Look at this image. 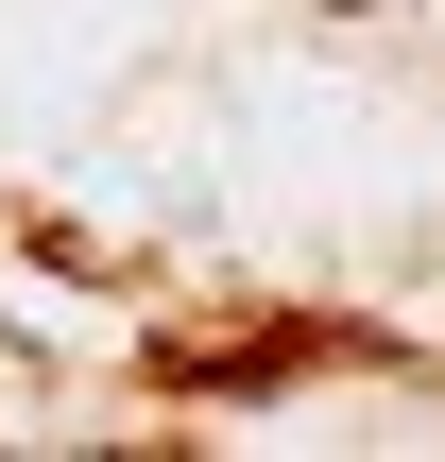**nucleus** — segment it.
Listing matches in <instances>:
<instances>
[{
	"label": "nucleus",
	"mask_w": 445,
	"mask_h": 462,
	"mask_svg": "<svg viewBox=\"0 0 445 462\" xmlns=\"http://www.w3.org/2000/svg\"><path fill=\"white\" fill-rule=\"evenodd\" d=\"M326 17H360V0H326Z\"/></svg>",
	"instance_id": "obj_1"
}]
</instances>
